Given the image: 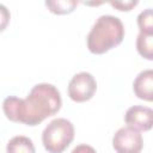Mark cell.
<instances>
[{"label":"cell","instance_id":"obj_1","mask_svg":"<svg viewBox=\"0 0 153 153\" xmlns=\"http://www.w3.org/2000/svg\"><path fill=\"white\" fill-rule=\"evenodd\" d=\"M62 105L59 90L47 82L35 85L25 99L10 96L2 102V110L12 122L37 126L55 115Z\"/></svg>","mask_w":153,"mask_h":153},{"label":"cell","instance_id":"obj_2","mask_svg":"<svg viewBox=\"0 0 153 153\" xmlns=\"http://www.w3.org/2000/svg\"><path fill=\"white\" fill-rule=\"evenodd\" d=\"M124 38V25L115 16H100L87 35V48L92 54H104L121 44Z\"/></svg>","mask_w":153,"mask_h":153},{"label":"cell","instance_id":"obj_3","mask_svg":"<svg viewBox=\"0 0 153 153\" xmlns=\"http://www.w3.org/2000/svg\"><path fill=\"white\" fill-rule=\"evenodd\" d=\"M74 139V127L66 118H55L44 128L42 142L48 153H62Z\"/></svg>","mask_w":153,"mask_h":153},{"label":"cell","instance_id":"obj_4","mask_svg":"<svg viewBox=\"0 0 153 153\" xmlns=\"http://www.w3.org/2000/svg\"><path fill=\"white\" fill-rule=\"evenodd\" d=\"M97 91V81L88 72L75 74L68 84V96L76 103L90 100Z\"/></svg>","mask_w":153,"mask_h":153},{"label":"cell","instance_id":"obj_5","mask_svg":"<svg viewBox=\"0 0 153 153\" xmlns=\"http://www.w3.org/2000/svg\"><path fill=\"white\" fill-rule=\"evenodd\" d=\"M112 147L116 153H140L143 147L142 135L130 127L120 128L112 137Z\"/></svg>","mask_w":153,"mask_h":153},{"label":"cell","instance_id":"obj_6","mask_svg":"<svg viewBox=\"0 0 153 153\" xmlns=\"http://www.w3.org/2000/svg\"><path fill=\"white\" fill-rule=\"evenodd\" d=\"M124 121L130 128L147 131L153 124V110L142 105L130 106L124 115Z\"/></svg>","mask_w":153,"mask_h":153},{"label":"cell","instance_id":"obj_7","mask_svg":"<svg viewBox=\"0 0 153 153\" xmlns=\"http://www.w3.org/2000/svg\"><path fill=\"white\" fill-rule=\"evenodd\" d=\"M133 90L137 98L152 102L153 99V71L146 69L137 74L133 82Z\"/></svg>","mask_w":153,"mask_h":153},{"label":"cell","instance_id":"obj_8","mask_svg":"<svg viewBox=\"0 0 153 153\" xmlns=\"http://www.w3.org/2000/svg\"><path fill=\"white\" fill-rule=\"evenodd\" d=\"M6 153H36V149L30 137L17 135L8 141L6 146Z\"/></svg>","mask_w":153,"mask_h":153},{"label":"cell","instance_id":"obj_9","mask_svg":"<svg viewBox=\"0 0 153 153\" xmlns=\"http://www.w3.org/2000/svg\"><path fill=\"white\" fill-rule=\"evenodd\" d=\"M136 49L142 57L153 60V35L140 32L136 37Z\"/></svg>","mask_w":153,"mask_h":153},{"label":"cell","instance_id":"obj_10","mask_svg":"<svg viewBox=\"0 0 153 153\" xmlns=\"http://www.w3.org/2000/svg\"><path fill=\"white\" fill-rule=\"evenodd\" d=\"M45 6L50 12L55 14H67L74 11L78 6V1L74 0H62V1H45Z\"/></svg>","mask_w":153,"mask_h":153},{"label":"cell","instance_id":"obj_11","mask_svg":"<svg viewBox=\"0 0 153 153\" xmlns=\"http://www.w3.org/2000/svg\"><path fill=\"white\" fill-rule=\"evenodd\" d=\"M137 26L140 32L153 35V12L152 8H146L137 16Z\"/></svg>","mask_w":153,"mask_h":153},{"label":"cell","instance_id":"obj_12","mask_svg":"<svg viewBox=\"0 0 153 153\" xmlns=\"http://www.w3.org/2000/svg\"><path fill=\"white\" fill-rule=\"evenodd\" d=\"M10 19H11V14H10L8 8L5 5L0 4V32L7 27Z\"/></svg>","mask_w":153,"mask_h":153},{"label":"cell","instance_id":"obj_13","mask_svg":"<svg viewBox=\"0 0 153 153\" xmlns=\"http://www.w3.org/2000/svg\"><path fill=\"white\" fill-rule=\"evenodd\" d=\"M110 5L118 11H130L137 5V1H110Z\"/></svg>","mask_w":153,"mask_h":153},{"label":"cell","instance_id":"obj_14","mask_svg":"<svg viewBox=\"0 0 153 153\" xmlns=\"http://www.w3.org/2000/svg\"><path fill=\"white\" fill-rule=\"evenodd\" d=\"M72 153H97V152H96V149H94L93 147L82 143V145H78V146L72 151Z\"/></svg>","mask_w":153,"mask_h":153}]
</instances>
